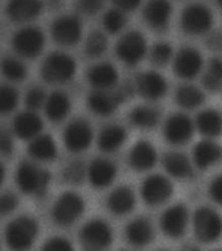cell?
Instances as JSON below:
<instances>
[{"label": "cell", "instance_id": "6da1fadb", "mask_svg": "<svg viewBox=\"0 0 222 251\" xmlns=\"http://www.w3.org/2000/svg\"><path fill=\"white\" fill-rule=\"evenodd\" d=\"M39 233V225L31 216L15 218L5 228V244L12 251H27L33 248Z\"/></svg>", "mask_w": 222, "mask_h": 251}, {"label": "cell", "instance_id": "7a4b0ae2", "mask_svg": "<svg viewBox=\"0 0 222 251\" xmlns=\"http://www.w3.org/2000/svg\"><path fill=\"white\" fill-rule=\"evenodd\" d=\"M77 63L65 52H52L45 57L41 67V75L45 82L53 85L68 83L74 78Z\"/></svg>", "mask_w": 222, "mask_h": 251}, {"label": "cell", "instance_id": "3957f363", "mask_svg": "<svg viewBox=\"0 0 222 251\" xmlns=\"http://www.w3.org/2000/svg\"><path fill=\"white\" fill-rule=\"evenodd\" d=\"M51 175L47 169L42 168L33 161L20 163L16 172V182L23 194L38 195L44 194L48 189Z\"/></svg>", "mask_w": 222, "mask_h": 251}, {"label": "cell", "instance_id": "277c9868", "mask_svg": "<svg viewBox=\"0 0 222 251\" xmlns=\"http://www.w3.org/2000/svg\"><path fill=\"white\" fill-rule=\"evenodd\" d=\"M195 237L203 244H212L222 236V216L212 207H199L192 215Z\"/></svg>", "mask_w": 222, "mask_h": 251}, {"label": "cell", "instance_id": "5b68a950", "mask_svg": "<svg viewBox=\"0 0 222 251\" xmlns=\"http://www.w3.org/2000/svg\"><path fill=\"white\" fill-rule=\"evenodd\" d=\"M113 242V229L103 219H92L79 232V244L85 251H107Z\"/></svg>", "mask_w": 222, "mask_h": 251}, {"label": "cell", "instance_id": "8992f818", "mask_svg": "<svg viewBox=\"0 0 222 251\" xmlns=\"http://www.w3.org/2000/svg\"><path fill=\"white\" fill-rule=\"evenodd\" d=\"M85 201L79 194L67 191L59 195L51 210V216L57 225L69 226L74 224L85 212Z\"/></svg>", "mask_w": 222, "mask_h": 251}, {"label": "cell", "instance_id": "52a82bcc", "mask_svg": "<svg viewBox=\"0 0 222 251\" xmlns=\"http://www.w3.org/2000/svg\"><path fill=\"white\" fill-rule=\"evenodd\" d=\"M213 13L205 4H188L181 15V27L188 35H204L213 26Z\"/></svg>", "mask_w": 222, "mask_h": 251}, {"label": "cell", "instance_id": "ba28073f", "mask_svg": "<svg viewBox=\"0 0 222 251\" xmlns=\"http://www.w3.org/2000/svg\"><path fill=\"white\" fill-rule=\"evenodd\" d=\"M148 53V45L140 31L132 30L125 33L116 45V55L126 65H138Z\"/></svg>", "mask_w": 222, "mask_h": 251}, {"label": "cell", "instance_id": "9c48e42d", "mask_svg": "<svg viewBox=\"0 0 222 251\" xmlns=\"http://www.w3.org/2000/svg\"><path fill=\"white\" fill-rule=\"evenodd\" d=\"M45 45L43 31L37 26H23L12 38L16 53L23 59H35L42 53Z\"/></svg>", "mask_w": 222, "mask_h": 251}, {"label": "cell", "instance_id": "30bf717a", "mask_svg": "<svg viewBox=\"0 0 222 251\" xmlns=\"http://www.w3.org/2000/svg\"><path fill=\"white\" fill-rule=\"evenodd\" d=\"M174 188L169 176L154 173L146 177L140 186V195L148 206H161L172 198Z\"/></svg>", "mask_w": 222, "mask_h": 251}, {"label": "cell", "instance_id": "8fae6325", "mask_svg": "<svg viewBox=\"0 0 222 251\" xmlns=\"http://www.w3.org/2000/svg\"><path fill=\"white\" fill-rule=\"evenodd\" d=\"M173 64L174 73L179 78L191 81L201 75L204 71V57L199 50L191 46L182 47L178 52L174 53Z\"/></svg>", "mask_w": 222, "mask_h": 251}, {"label": "cell", "instance_id": "7c38bea8", "mask_svg": "<svg viewBox=\"0 0 222 251\" xmlns=\"http://www.w3.org/2000/svg\"><path fill=\"white\" fill-rule=\"evenodd\" d=\"M190 224V211L183 203L168 207L160 218V228L169 238H181Z\"/></svg>", "mask_w": 222, "mask_h": 251}, {"label": "cell", "instance_id": "4fadbf2b", "mask_svg": "<svg viewBox=\"0 0 222 251\" xmlns=\"http://www.w3.org/2000/svg\"><path fill=\"white\" fill-rule=\"evenodd\" d=\"M51 35L57 45L72 47L82 38V23L74 15L60 16L51 25Z\"/></svg>", "mask_w": 222, "mask_h": 251}, {"label": "cell", "instance_id": "5bb4252c", "mask_svg": "<svg viewBox=\"0 0 222 251\" xmlns=\"http://www.w3.org/2000/svg\"><path fill=\"white\" fill-rule=\"evenodd\" d=\"M195 133V124L186 113L177 112L166 119L164 124V137L174 146H181L190 142Z\"/></svg>", "mask_w": 222, "mask_h": 251}, {"label": "cell", "instance_id": "9a60e30c", "mask_svg": "<svg viewBox=\"0 0 222 251\" xmlns=\"http://www.w3.org/2000/svg\"><path fill=\"white\" fill-rule=\"evenodd\" d=\"M94 130L86 120H74L67 125L64 130V143L72 152H82L91 146Z\"/></svg>", "mask_w": 222, "mask_h": 251}, {"label": "cell", "instance_id": "2e32d148", "mask_svg": "<svg viewBox=\"0 0 222 251\" xmlns=\"http://www.w3.org/2000/svg\"><path fill=\"white\" fill-rule=\"evenodd\" d=\"M135 89L144 99L158 100L168 93V81L161 73L156 71H147L136 77Z\"/></svg>", "mask_w": 222, "mask_h": 251}, {"label": "cell", "instance_id": "e0dca14e", "mask_svg": "<svg viewBox=\"0 0 222 251\" xmlns=\"http://www.w3.org/2000/svg\"><path fill=\"white\" fill-rule=\"evenodd\" d=\"M173 15L170 0H148L143 8V19L151 29L156 31L165 30L169 26Z\"/></svg>", "mask_w": 222, "mask_h": 251}, {"label": "cell", "instance_id": "ac0fdd59", "mask_svg": "<svg viewBox=\"0 0 222 251\" xmlns=\"http://www.w3.org/2000/svg\"><path fill=\"white\" fill-rule=\"evenodd\" d=\"M191 160L195 168L203 171L209 169L222 160V146L215 139L205 138L201 142L196 143L192 151Z\"/></svg>", "mask_w": 222, "mask_h": 251}, {"label": "cell", "instance_id": "d6986e66", "mask_svg": "<svg viewBox=\"0 0 222 251\" xmlns=\"http://www.w3.org/2000/svg\"><path fill=\"white\" fill-rule=\"evenodd\" d=\"M87 178L90 184L96 189L110 186L117 176L116 164L106 157H98L87 167Z\"/></svg>", "mask_w": 222, "mask_h": 251}, {"label": "cell", "instance_id": "ffe728a7", "mask_svg": "<svg viewBox=\"0 0 222 251\" xmlns=\"http://www.w3.org/2000/svg\"><path fill=\"white\" fill-rule=\"evenodd\" d=\"M43 11L41 0H9L5 8L7 17L16 24H27Z\"/></svg>", "mask_w": 222, "mask_h": 251}, {"label": "cell", "instance_id": "44dd1931", "mask_svg": "<svg viewBox=\"0 0 222 251\" xmlns=\"http://www.w3.org/2000/svg\"><path fill=\"white\" fill-rule=\"evenodd\" d=\"M157 160V150L148 141H138L129 154V164L138 172H147L154 168Z\"/></svg>", "mask_w": 222, "mask_h": 251}, {"label": "cell", "instance_id": "7402d4cb", "mask_svg": "<svg viewBox=\"0 0 222 251\" xmlns=\"http://www.w3.org/2000/svg\"><path fill=\"white\" fill-rule=\"evenodd\" d=\"M124 97L112 90H95L87 98L89 108L98 116H110L120 107Z\"/></svg>", "mask_w": 222, "mask_h": 251}, {"label": "cell", "instance_id": "603a6c76", "mask_svg": "<svg viewBox=\"0 0 222 251\" xmlns=\"http://www.w3.org/2000/svg\"><path fill=\"white\" fill-rule=\"evenodd\" d=\"M43 130V120L34 111H23L19 113L13 120L12 133L21 139L31 141L33 138L42 134Z\"/></svg>", "mask_w": 222, "mask_h": 251}, {"label": "cell", "instance_id": "cb8c5ba5", "mask_svg": "<svg viewBox=\"0 0 222 251\" xmlns=\"http://www.w3.org/2000/svg\"><path fill=\"white\" fill-rule=\"evenodd\" d=\"M87 79L95 90H112L118 82V71L113 64L102 61L90 68Z\"/></svg>", "mask_w": 222, "mask_h": 251}, {"label": "cell", "instance_id": "d4e9b609", "mask_svg": "<svg viewBox=\"0 0 222 251\" xmlns=\"http://www.w3.org/2000/svg\"><path fill=\"white\" fill-rule=\"evenodd\" d=\"M125 236L130 245L135 248H144L154 241V225L151 220L143 216L133 219L125 229Z\"/></svg>", "mask_w": 222, "mask_h": 251}, {"label": "cell", "instance_id": "484cf974", "mask_svg": "<svg viewBox=\"0 0 222 251\" xmlns=\"http://www.w3.org/2000/svg\"><path fill=\"white\" fill-rule=\"evenodd\" d=\"M162 165L166 176L178 178V180H186L194 175V163L185 152L181 151H170L162 159Z\"/></svg>", "mask_w": 222, "mask_h": 251}, {"label": "cell", "instance_id": "4316f807", "mask_svg": "<svg viewBox=\"0 0 222 251\" xmlns=\"http://www.w3.org/2000/svg\"><path fill=\"white\" fill-rule=\"evenodd\" d=\"M136 198L134 191L129 186H118L112 190L107 198V207L113 215L124 216L130 214L135 207Z\"/></svg>", "mask_w": 222, "mask_h": 251}, {"label": "cell", "instance_id": "83f0119b", "mask_svg": "<svg viewBox=\"0 0 222 251\" xmlns=\"http://www.w3.org/2000/svg\"><path fill=\"white\" fill-rule=\"evenodd\" d=\"M194 124L195 130L208 139H215L222 134V115L217 109L207 108L200 111Z\"/></svg>", "mask_w": 222, "mask_h": 251}, {"label": "cell", "instance_id": "f1b7e54d", "mask_svg": "<svg viewBox=\"0 0 222 251\" xmlns=\"http://www.w3.org/2000/svg\"><path fill=\"white\" fill-rule=\"evenodd\" d=\"M128 138V133L122 125L111 124L102 129L98 137V146L103 152L117 151Z\"/></svg>", "mask_w": 222, "mask_h": 251}, {"label": "cell", "instance_id": "f546056e", "mask_svg": "<svg viewBox=\"0 0 222 251\" xmlns=\"http://www.w3.org/2000/svg\"><path fill=\"white\" fill-rule=\"evenodd\" d=\"M70 107H72V103L68 95L63 91H55L52 94L47 95L43 108H44L45 116L48 117L49 120L53 123H59L68 116Z\"/></svg>", "mask_w": 222, "mask_h": 251}, {"label": "cell", "instance_id": "4dcf8cb0", "mask_svg": "<svg viewBox=\"0 0 222 251\" xmlns=\"http://www.w3.org/2000/svg\"><path fill=\"white\" fill-rule=\"evenodd\" d=\"M29 155L37 161H51L57 156V146L55 139L48 134H39L33 138L27 147Z\"/></svg>", "mask_w": 222, "mask_h": 251}, {"label": "cell", "instance_id": "1f68e13d", "mask_svg": "<svg viewBox=\"0 0 222 251\" xmlns=\"http://www.w3.org/2000/svg\"><path fill=\"white\" fill-rule=\"evenodd\" d=\"M205 100V91L201 87L192 85V83H183L176 91V101L183 109H196L203 105Z\"/></svg>", "mask_w": 222, "mask_h": 251}, {"label": "cell", "instance_id": "d6a6232c", "mask_svg": "<svg viewBox=\"0 0 222 251\" xmlns=\"http://www.w3.org/2000/svg\"><path fill=\"white\" fill-rule=\"evenodd\" d=\"M130 121L139 129H154L160 123V112L152 105H138L130 112Z\"/></svg>", "mask_w": 222, "mask_h": 251}, {"label": "cell", "instance_id": "836d02e7", "mask_svg": "<svg viewBox=\"0 0 222 251\" xmlns=\"http://www.w3.org/2000/svg\"><path fill=\"white\" fill-rule=\"evenodd\" d=\"M204 90L219 93L222 90V59L213 57L204 67L203 73Z\"/></svg>", "mask_w": 222, "mask_h": 251}, {"label": "cell", "instance_id": "e575fe53", "mask_svg": "<svg viewBox=\"0 0 222 251\" xmlns=\"http://www.w3.org/2000/svg\"><path fill=\"white\" fill-rule=\"evenodd\" d=\"M0 69H1L4 77L11 82H20V81H23L26 78V67L17 57H4L1 65H0Z\"/></svg>", "mask_w": 222, "mask_h": 251}, {"label": "cell", "instance_id": "d590c367", "mask_svg": "<svg viewBox=\"0 0 222 251\" xmlns=\"http://www.w3.org/2000/svg\"><path fill=\"white\" fill-rule=\"evenodd\" d=\"M108 49V39L104 33L99 30L91 31L85 42V52L90 57H100Z\"/></svg>", "mask_w": 222, "mask_h": 251}, {"label": "cell", "instance_id": "8d00e7d4", "mask_svg": "<svg viewBox=\"0 0 222 251\" xmlns=\"http://www.w3.org/2000/svg\"><path fill=\"white\" fill-rule=\"evenodd\" d=\"M173 46L168 42H157L150 49V59L156 67H166L174 59Z\"/></svg>", "mask_w": 222, "mask_h": 251}, {"label": "cell", "instance_id": "74e56055", "mask_svg": "<svg viewBox=\"0 0 222 251\" xmlns=\"http://www.w3.org/2000/svg\"><path fill=\"white\" fill-rule=\"evenodd\" d=\"M103 26L104 30L110 34H118L126 26V16L122 11L113 8L107 11L103 16Z\"/></svg>", "mask_w": 222, "mask_h": 251}, {"label": "cell", "instance_id": "f35d334b", "mask_svg": "<svg viewBox=\"0 0 222 251\" xmlns=\"http://www.w3.org/2000/svg\"><path fill=\"white\" fill-rule=\"evenodd\" d=\"M19 104V93L11 85L0 86V115L13 112Z\"/></svg>", "mask_w": 222, "mask_h": 251}, {"label": "cell", "instance_id": "ab89813d", "mask_svg": "<svg viewBox=\"0 0 222 251\" xmlns=\"http://www.w3.org/2000/svg\"><path fill=\"white\" fill-rule=\"evenodd\" d=\"M86 173L87 168L81 161H72L65 167L63 176H64L65 181L69 182V184H79L81 181H83Z\"/></svg>", "mask_w": 222, "mask_h": 251}, {"label": "cell", "instance_id": "60d3db41", "mask_svg": "<svg viewBox=\"0 0 222 251\" xmlns=\"http://www.w3.org/2000/svg\"><path fill=\"white\" fill-rule=\"evenodd\" d=\"M45 99H47V95H45L44 90L42 87L34 86L27 90L26 97H25V104L29 111L37 112L38 109L44 107Z\"/></svg>", "mask_w": 222, "mask_h": 251}, {"label": "cell", "instance_id": "b9f144b4", "mask_svg": "<svg viewBox=\"0 0 222 251\" xmlns=\"http://www.w3.org/2000/svg\"><path fill=\"white\" fill-rule=\"evenodd\" d=\"M41 251H75L74 246L72 242L61 236L51 237L45 241L43 246H42Z\"/></svg>", "mask_w": 222, "mask_h": 251}, {"label": "cell", "instance_id": "7bdbcfd3", "mask_svg": "<svg viewBox=\"0 0 222 251\" xmlns=\"http://www.w3.org/2000/svg\"><path fill=\"white\" fill-rule=\"evenodd\" d=\"M19 206L17 195L11 191H4L0 194V215L12 214Z\"/></svg>", "mask_w": 222, "mask_h": 251}, {"label": "cell", "instance_id": "ee69618b", "mask_svg": "<svg viewBox=\"0 0 222 251\" xmlns=\"http://www.w3.org/2000/svg\"><path fill=\"white\" fill-rule=\"evenodd\" d=\"M106 0H77V8L83 15L94 16L102 11Z\"/></svg>", "mask_w": 222, "mask_h": 251}, {"label": "cell", "instance_id": "f6af8a7d", "mask_svg": "<svg viewBox=\"0 0 222 251\" xmlns=\"http://www.w3.org/2000/svg\"><path fill=\"white\" fill-rule=\"evenodd\" d=\"M13 133L7 127L0 126V154L11 155L15 149V141H13Z\"/></svg>", "mask_w": 222, "mask_h": 251}, {"label": "cell", "instance_id": "bcb514c9", "mask_svg": "<svg viewBox=\"0 0 222 251\" xmlns=\"http://www.w3.org/2000/svg\"><path fill=\"white\" fill-rule=\"evenodd\" d=\"M209 195L212 201L222 207V175L215 177L209 184Z\"/></svg>", "mask_w": 222, "mask_h": 251}, {"label": "cell", "instance_id": "7dc6e473", "mask_svg": "<svg viewBox=\"0 0 222 251\" xmlns=\"http://www.w3.org/2000/svg\"><path fill=\"white\" fill-rule=\"evenodd\" d=\"M143 0H112V3L114 4V7L117 9H120L125 13V12H133L135 11L136 8L139 7Z\"/></svg>", "mask_w": 222, "mask_h": 251}, {"label": "cell", "instance_id": "c3c4849f", "mask_svg": "<svg viewBox=\"0 0 222 251\" xmlns=\"http://www.w3.org/2000/svg\"><path fill=\"white\" fill-rule=\"evenodd\" d=\"M183 251H201V250H200V248L198 246V245L188 244V245H186L185 248H183Z\"/></svg>", "mask_w": 222, "mask_h": 251}, {"label": "cell", "instance_id": "681fc988", "mask_svg": "<svg viewBox=\"0 0 222 251\" xmlns=\"http://www.w3.org/2000/svg\"><path fill=\"white\" fill-rule=\"evenodd\" d=\"M4 178H5V168H4V165L0 163V186L3 184Z\"/></svg>", "mask_w": 222, "mask_h": 251}, {"label": "cell", "instance_id": "f907efd6", "mask_svg": "<svg viewBox=\"0 0 222 251\" xmlns=\"http://www.w3.org/2000/svg\"><path fill=\"white\" fill-rule=\"evenodd\" d=\"M216 1H217V4H219V7L222 9V0H216Z\"/></svg>", "mask_w": 222, "mask_h": 251}, {"label": "cell", "instance_id": "816d5d0a", "mask_svg": "<svg viewBox=\"0 0 222 251\" xmlns=\"http://www.w3.org/2000/svg\"><path fill=\"white\" fill-rule=\"evenodd\" d=\"M160 251H169V250H160Z\"/></svg>", "mask_w": 222, "mask_h": 251}, {"label": "cell", "instance_id": "f5cc1de1", "mask_svg": "<svg viewBox=\"0 0 222 251\" xmlns=\"http://www.w3.org/2000/svg\"><path fill=\"white\" fill-rule=\"evenodd\" d=\"M216 251H221V250H216Z\"/></svg>", "mask_w": 222, "mask_h": 251}]
</instances>
